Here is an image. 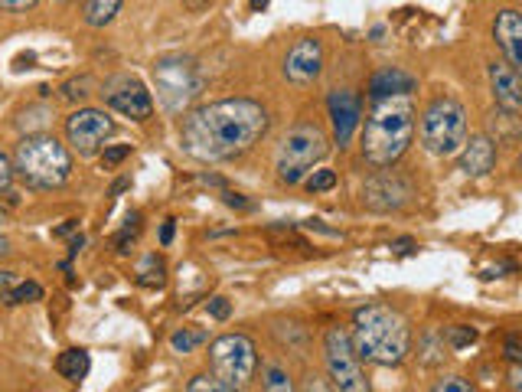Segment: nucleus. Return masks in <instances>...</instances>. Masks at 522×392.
I'll return each instance as SVG.
<instances>
[{
  "instance_id": "dca6fc26",
  "label": "nucleus",
  "mask_w": 522,
  "mask_h": 392,
  "mask_svg": "<svg viewBox=\"0 0 522 392\" xmlns=\"http://www.w3.org/2000/svg\"><path fill=\"white\" fill-rule=\"evenodd\" d=\"M496 46L503 49L506 63L522 76V14L519 10H500L493 20Z\"/></svg>"
},
{
  "instance_id": "473e14b6",
  "label": "nucleus",
  "mask_w": 522,
  "mask_h": 392,
  "mask_svg": "<svg viewBox=\"0 0 522 392\" xmlns=\"http://www.w3.org/2000/svg\"><path fill=\"white\" fill-rule=\"evenodd\" d=\"M10 180H14V167H10L7 154L0 151V190H7V187H10Z\"/></svg>"
},
{
  "instance_id": "4be33fe9",
  "label": "nucleus",
  "mask_w": 522,
  "mask_h": 392,
  "mask_svg": "<svg viewBox=\"0 0 522 392\" xmlns=\"http://www.w3.org/2000/svg\"><path fill=\"white\" fill-rule=\"evenodd\" d=\"M444 340H447V347H451V350H464V347H470V343L477 340V330L467 327V324H454V327H447Z\"/></svg>"
},
{
  "instance_id": "6ab92c4d",
  "label": "nucleus",
  "mask_w": 522,
  "mask_h": 392,
  "mask_svg": "<svg viewBox=\"0 0 522 392\" xmlns=\"http://www.w3.org/2000/svg\"><path fill=\"white\" fill-rule=\"evenodd\" d=\"M56 370H59L62 379H69V383H82V379L89 376V370H92V360H89V353L76 347V350L59 353Z\"/></svg>"
},
{
  "instance_id": "f704fd0d",
  "label": "nucleus",
  "mask_w": 522,
  "mask_h": 392,
  "mask_svg": "<svg viewBox=\"0 0 522 392\" xmlns=\"http://www.w3.org/2000/svg\"><path fill=\"white\" fill-rule=\"evenodd\" d=\"M10 288H14V272H0V298H4Z\"/></svg>"
},
{
  "instance_id": "4468645a",
  "label": "nucleus",
  "mask_w": 522,
  "mask_h": 392,
  "mask_svg": "<svg viewBox=\"0 0 522 392\" xmlns=\"http://www.w3.org/2000/svg\"><path fill=\"white\" fill-rule=\"evenodd\" d=\"M490 89L500 112L506 115L522 112V76L509 63H490Z\"/></svg>"
},
{
  "instance_id": "ea45409f",
  "label": "nucleus",
  "mask_w": 522,
  "mask_h": 392,
  "mask_svg": "<svg viewBox=\"0 0 522 392\" xmlns=\"http://www.w3.org/2000/svg\"><path fill=\"white\" fill-rule=\"evenodd\" d=\"M206 4H209V0H190V7H193V10H200V7H206Z\"/></svg>"
},
{
  "instance_id": "c9c22d12",
  "label": "nucleus",
  "mask_w": 522,
  "mask_h": 392,
  "mask_svg": "<svg viewBox=\"0 0 522 392\" xmlns=\"http://www.w3.org/2000/svg\"><path fill=\"white\" fill-rule=\"evenodd\" d=\"M509 389H522V366H516V370L509 373Z\"/></svg>"
},
{
  "instance_id": "79ce46f5",
  "label": "nucleus",
  "mask_w": 522,
  "mask_h": 392,
  "mask_svg": "<svg viewBox=\"0 0 522 392\" xmlns=\"http://www.w3.org/2000/svg\"><path fill=\"white\" fill-rule=\"evenodd\" d=\"M7 252V239H0V255H4Z\"/></svg>"
},
{
  "instance_id": "6e6552de",
  "label": "nucleus",
  "mask_w": 522,
  "mask_h": 392,
  "mask_svg": "<svg viewBox=\"0 0 522 392\" xmlns=\"http://www.w3.org/2000/svg\"><path fill=\"white\" fill-rule=\"evenodd\" d=\"M154 82H157V95L170 112H180L186 102H193L203 89V79L190 59H160L154 66Z\"/></svg>"
},
{
  "instance_id": "a18cd8bd",
  "label": "nucleus",
  "mask_w": 522,
  "mask_h": 392,
  "mask_svg": "<svg viewBox=\"0 0 522 392\" xmlns=\"http://www.w3.org/2000/svg\"><path fill=\"white\" fill-rule=\"evenodd\" d=\"M59 4H66V0H59Z\"/></svg>"
},
{
  "instance_id": "412c9836",
  "label": "nucleus",
  "mask_w": 522,
  "mask_h": 392,
  "mask_svg": "<svg viewBox=\"0 0 522 392\" xmlns=\"http://www.w3.org/2000/svg\"><path fill=\"white\" fill-rule=\"evenodd\" d=\"M33 301H43V288L36 281H23V285L4 294V304H33Z\"/></svg>"
},
{
  "instance_id": "2f4dec72",
  "label": "nucleus",
  "mask_w": 522,
  "mask_h": 392,
  "mask_svg": "<svg viewBox=\"0 0 522 392\" xmlns=\"http://www.w3.org/2000/svg\"><path fill=\"white\" fill-rule=\"evenodd\" d=\"M503 353H506V360L522 363V337H506V343H503Z\"/></svg>"
},
{
  "instance_id": "c85d7f7f",
  "label": "nucleus",
  "mask_w": 522,
  "mask_h": 392,
  "mask_svg": "<svg viewBox=\"0 0 522 392\" xmlns=\"http://www.w3.org/2000/svg\"><path fill=\"white\" fill-rule=\"evenodd\" d=\"M138 232H141V219L131 216L128 226H124V232L118 236V252H128V242H134V236H138Z\"/></svg>"
},
{
  "instance_id": "bb28decb",
  "label": "nucleus",
  "mask_w": 522,
  "mask_h": 392,
  "mask_svg": "<svg viewBox=\"0 0 522 392\" xmlns=\"http://www.w3.org/2000/svg\"><path fill=\"white\" fill-rule=\"evenodd\" d=\"M186 389H190V392H206V389H209V392H229L232 386H229V383H222L219 376H196Z\"/></svg>"
},
{
  "instance_id": "9d476101",
  "label": "nucleus",
  "mask_w": 522,
  "mask_h": 392,
  "mask_svg": "<svg viewBox=\"0 0 522 392\" xmlns=\"http://www.w3.org/2000/svg\"><path fill=\"white\" fill-rule=\"evenodd\" d=\"M111 134H115V121L105 112H98V108H79L66 121V138L79 154H95Z\"/></svg>"
},
{
  "instance_id": "4c0bfd02",
  "label": "nucleus",
  "mask_w": 522,
  "mask_h": 392,
  "mask_svg": "<svg viewBox=\"0 0 522 392\" xmlns=\"http://www.w3.org/2000/svg\"><path fill=\"white\" fill-rule=\"evenodd\" d=\"M226 203H229V206H248L239 193H226Z\"/></svg>"
},
{
  "instance_id": "72a5a7b5",
  "label": "nucleus",
  "mask_w": 522,
  "mask_h": 392,
  "mask_svg": "<svg viewBox=\"0 0 522 392\" xmlns=\"http://www.w3.org/2000/svg\"><path fill=\"white\" fill-rule=\"evenodd\" d=\"M36 0H0V10H27Z\"/></svg>"
},
{
  "instance_id": "f03ea898",
  "label": "nucleus",
  "mask_w": 522,
  "mask_h": 392,
  "mask_svg": "<svg viewBox=\"0 0 522 392\" xmlns=\"http://www.w3.org/2000/svg\"><path fill=\"white\" fill-rule=\"evenodd\" d=\"M415 138V105L408 95L376 98L363 131V157L372 167H392Z\"/></svg>"
},
{
  "instance_id": "aec40b11",
  "label": "nucleus",
  "mask_w": 522,
  "mask_h": 392,
  "mask_svg": "<svg viewBox=\"0 0 522 392\" xmlns=\"http://www.w3.org/2000/svg\"><path fill=\"white\" fill-rule=\"evenodd\" d=\"M118 7L121 0H89V4H85V23H89V27H105V23L115 20Z\"/></svg>"
},
{
  "instance_id": "37998d69",
  "label": "nucleus",
  "mask_w": 522,
  "mask_h": 392,
  "mask_svg": "<svg viewBox=\"0 0 522 392\" xmlns=\"http://www.w3.org/2000/svg\"><path fill=\"white\" fill-rule=\"evenodd\" d=\"M516 170H519V174H522V157H519V164H516Z\"/></svg>"
},
{
  "instance_id": "423d86ee",
  "label": "nucleus",
  "mask_w": 522,
  "mask_h": 392,
  "mask_svg": "<svg viewBox=\"0 0 522 392\" xmlns=\"http://www.w3.org/2000/svg\"><path fill=\"white\" fill-rule=\"evenodd\" d=\"M327 157V134L314 125H304V128H294L288 138L281 141V151H278V177L281 183H301L310 170H314L317 161Z\"/></svg>"
},
{
  "instance_id": "2eb2a0df",
  "label": "nucleus",
  "mask_w": 522,
  "mask_h": 392,
  "mask_svg": "<svg viewBox=\"0 0 522 392\" xmlns=\"http://www.w3.org/2000/svg\"><path fill=\"white\" fill-rule=\"evenodd\" d=\"M320 69H323L320 40H301L288 53V59H284V76H288L291 82H297V85L314 82L320 76Z\"/></svg>"
},
{
  "instance_id": "7c9ffc66",
  "label": "nucleus",
  "mask_w": 522,
  "mask_h": 392,
  "mask_svg": "<svg viewBox=\"0 0 522 392\" xmlns=\"http://www.w3.org/2000/svg\"><path fill=\"white\" fill-rule=\"evenodd\" d=\"M209 314L216 317V321H229V314H232V304L226 298H213L209 301Z\"/></svg>"
},
{
  "instance_id": "5701e85b",
  "label": "nucleus",
  "mask_w": 522,
  "mask_h": 392,
  "mask_svg": "<svg viewBox=\"0 0 522 392\" xmlns=\"http://www.w3.org/2000/svg\"><path fill=\"white\" fill-rule=\"evenodd\" d=\"M203 340H206L203 330H186V327H183V330H177V334L170 337V347L177 350V353H190V350L200 347Z\"/></svg>"
},
{
  "instance_id": "ddd939ff",
  "label": "nucleus",
  "mask_w": 522,
  "mask_h": 392,
  "mask_svg": "<svg viewBox=\"0 0 522 392\" xmlns=\"http://www.w3.org/2000/svg\"><path fill=\"white\" fill-rule=\"evenodd\" d=\"M330 105V121H333V141L346 147L353 141V134L359 128V118H363V105H359V95L350 89H337L327 98Z\"/></svg>"
},
{
  "instance_id": "1a4fd4ad",
  "label": "nucleus",
  "mask_w": 522,
  "mask_h": 392,
  "mask_svg": "<svg viewBox=\"0 0 522 392\" xmlns=\"http://www.w3.org/2000/svg\"><path fill=\"white\" fill-rule=\"evenodd\" d=\"M323 360H327V370L333 386L343 392H366V376L359 370V357L353 350V340L343 327H330L327 337H323Z\"/></svg>"
},
{
  "instance_id": "7ed1b4c3",
  "label": "nucleus",
  "mask_w": 522,
  "mask_h": 392,
  "mask_svg": "<svg viewBox=\"0 0 522 392\" xmlns=\"http://www.w3.org/2000/svg\"><path fill=\"white\" fill-rule=\"evenodd\" d=\"M350 340L356 357L376 366H399L412 350L408 321L399 311L385 308V304H369V308L356 311Z\"/></svg>"
},
{
  "instance_id": "20e7f679",
  "label": "nucleus",
  "mask_w": 522,
  "mask_h": 392,
  "mask_svg": "<svg viewBox=\"0 0 522 392\" xmlns=\"http://www.w3.org/2000/svg\"><path fill=\"white\" fill-rule=\"evenodd\" d=\"M14 170L36 190H56L72 174V157L53 134H30L17 144Z\"/></svg>"
},
{
  "instance_id": "a878e982",
  "label": "nucleus",
  "mask_w": 522,
  "mask_h": 392,
  "mask_svg": "<svg viewBox=\"0 0 522 392\" xmlns=\"http://www.w3.org/2000/svg\"><path fill=\"white\" fill-rule=\"evenodd\" d=\"M265 389H271V392H291L294 383H291V376L284 373V370L271 366V370H265Z\"/></svg>"
},
{
  "instance_id": "0eeeda50",
  "label": "nucleus",
  "mask_w": 522,
  "mask_h": 392,
  "mask_svg": "<svg viewBox=\"0 0 522 392\" xmlns=\"http://www.w3.org/2000/svg\"><path fill=\"white\" fill-rule=\"evenodd\" d=\"M209 363H213V373L222 379V383H229L232 389H242L248 379L255 376L258 350L248 337L226 334L209 347Z\"/></svg>"
},
{
  "instance_id": "cd10ccee",
  "label": "nucleus",
  "mask_w": 522,
  "mask_h": 392,
  "mask_svg": "<svg viewBox=\"0 0 522 392\" xmlns=\"http://www.w3.org/2000/svg\"><path fill=\"white\" fill-rule=\"evenodd\" d=\"M128 157H131V144H115V147H105L102 164H105V170H115L121 161H128Z\"/></svg>"
},
{
  "instance_id": "58836bf2",
  "label": "nucleus",
  "mask_w": 522,
  "mask_h": 392,
  "mask_svg": "<svg viewBox=\"0 0 522 392\" xmlns=\"http://www.w3.org/2000/svg\"><path fill=\"white\" fill-rule=\"evenodd\" d=\"M72 229H76V223H66L62 229H56V236H66V232H72Z\"/></svg>"
},
{
  "instance_id": "c756f323",
  "label": "nucleus",
  "mask_w": 522,
  "mask_h": 392,
  "mask_svg": "<svg viewBox=\"0 0 522 392\" xmlns=\"http://www.w3.org/2000/svg\"><path fill=\"white\" fill-rule=\"evenodd\" d=\"M434 392H470V383L461 376H451V379H441V383H434Z\"/></svg>"
},
{
  "instance_id": "a211bd4d",
  "label": "nucleus",
  "mask_w": 522,
  "mask_h": 392,
  "mask_svg": "<svg viewBox=\"0 0 522 392\" xmlns=\"http://www.w3.org/2000/svg\"><path fill=\"white\" fill-rule=\"evenodd\" d=\"M415 76H408L402 69H382L369 79V95L372 98H389V95H412L415 92Z\"/></svg>"
},
{
  "instance_id": "a19ab883",
  "label": "nucleus",
  "mask_w": 522,
  "mask_h": 392,
  "mask_svg": "<svg viewBox=\"0 0 522 392\" xmlns=\"http://www.w3.org/2000/svg\"><path fill=\"white\" fill-rule=\"evenodd\" d=\"M261 7H268V0H252V10H261Z\"/></svg>"
},
{
  "instance_id": "f3484780",
  "label": "nucleus",
  "mask_w": 522,
  "mask_h": 392,
  "mask_svg": "<svg viewBox=\"0 0 522 392\" xmlns=\"http://www.w3.org/2000/svg\"><path fill=\"white\" fill-rule=\"evenodd\" d=\"M496 167V147L490 138H467L461 151V170L467 177H487Z\"/></svg>"
},
{
  "instance_id": "b1692460",
  "label": "nucleus",
  "mask_w": 522,
  "mask_h": 392,
  "mask_svg": "<svg viewBox=\"0 0 522 392\" xmlns=\"http://www.w3.org/2000/svg\"><path fill=\"white\" fill-rule=\"evenodd\" d=\"M141 285H164V262L157 259V255H147L144 265H141Z\"/></svg>"
},
{
  "instance_id": "c03bdc74",
  "label": "nucleus",
  "mask_w": 522,
  "mask_h": 392,
  "mask_svg": "<svg viewBox=\"0 0 522 392\" xmlns=\"http://www.w3.org/2000/svg\"><path fill=\"white\" fill-rule=\"evenodd\" d=\"M0 219H4V210H0Z\"/></svg>"
},
{
  "instance_id": "39448f33",
  "label": "nucleus",
  "mask_w": 522,
  "mask_h": 392,
  "mask_svg": "<svg viewBox=\"0 0 522 392\" xmlns=\"http://www.w3.org/2000/svg\"><path fill=\"white\" fill-rule=\"evenodd\" d=\"M421 144L434 157H454L467 144V112L457 98H434L421 115Z\"/></svg>"
},
{
  "instance_id": "f8f14e48",
  "label": "nucleus",
  "mask_w": 522,
  "mask_h": 392,
  "mask_svg": "<svg viewBox=\"0 0 522 392\" xmlns=\"http://www.w3.org/2000/svg\"><path fill=\"white\" fill-rule=\"evenodd\" d=\"M408 200H412V187H408V183L402 177H395V174H379L363 187V206L372 213L402 210Z\"/></svg>"
},
{
  "instance_id": "393cba45",
  "label": "nucleus",
  "mask_w": 522,
  "mask_h": 392,
  "mask_svg": "<svg viewBox=\"0 0 522 392\" xmlns=\"http://www.w3.org/2000/svg\"><path fill=\"white\" fill-rule=\"evenodd\" d=\"M337 187V174H333V170H314V174L307 177V190L310 193H327V190H333Z\"/></svg>"
},
{
  "instance_id": "f257e3e1",
  "label": "nucleus",
  "mask_w": 522,
  "mask_h": 392,
  "mask_svg": "<svg viewBox=\"0 0 522 392\" xmlns=\"http://www.w3.org/2000/svg\"><path fill=\"white\" fill-rule=\"evenodd\" d=\"M268 128V112L252 98H226L203 105L183 121L180 141L196 161H229L245 154Z\"/></svg>"
},
{
  "instance_id": "9b49d317",
  "label": "nucleus",
  "mask_w": 522,
  "mask_h": 392,
  "mask_svg": "<svg viewBox=\"0 0 522 392\" xmlns=\"http://www.w3.org/2000/svg\"><path fill=\"white\" fill-rule=\"evenodd\" d=\"M105 98H108V105L115 108V112H121L124 118H131V121H147L154 112L151 92H147L138 79H128V76L108 82Z\"/></svg>"
},
{
  "instance_id": "e433bc0d",
  "label": "nucleus",
  "mask_w": 522,
  "mask_h": 392,
  "mask_svg": "<svg viewBox=\"0 0 522 392\" xmlns=\"http://www.w3.org/2000/svg\"><path fill=\"white\" fill-rule=\"evenodd\" d=\"M170 239H173V219H167V223H164V229H160V242H164V245H170Z\"/></svg>"
}]
</instances>
